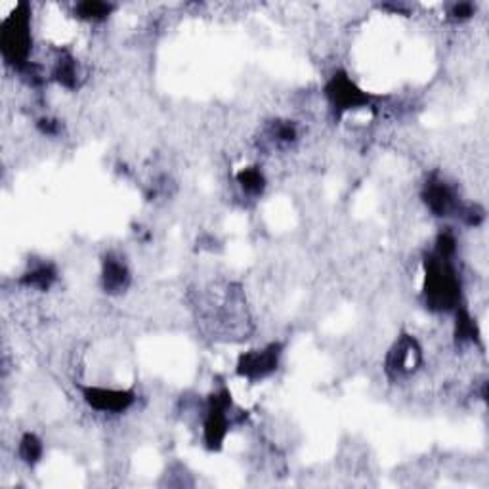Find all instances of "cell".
Listing matches in <instances>:
<instances>
[{"label": "cell", "mask_w": 489, "mask_h": 489, "mask_svg": "<svg viewBox=\"0 0 489 489\" xmlns=\"http://www.w3.org/2000/svg\"><path fill=\"white\" fill-rule=\"evenodd\" d=\"M422 199L427 203V207L436 216H449L451 212L457 210V199L455 194L443 180L432 178L424 186L422 191Z\"/></svg>", "instance_id": "obj_8"}, {"label": "cell", "mask_w": 489, "mask_h": 489, "mask_svg": "<svg viewBox=\"0 0 489 489\" xmlns=\"http://www.w3.org/2000/svg\"><path fill=\"white\" fill-rule=\"evenodd\" d=\"M273 136L277 138V141L283 144H291L296 138V128L293 123H277L273 128Z\"/></svg>", "instance_id": "obj_17"}, {"label": "cell", "mask_w": 489, "mask_h": 489, "mask_svg": "<svg viewBox=\"0 0 489 489\" xmlns=\"http://www.w3.org/2000/svg\"><path fill=\"white\" fill-rule=\"evenodd\" d=\"M237 182L241 184V187L249 194H260L266 186L264 174L258 171V166H249V169H243L237 174Z\"/></svg>", "instance_id": "obj_12"}, {"label": "cell", "mask_w": 489, "mask_h": 489, "mask_svg": "<svg viewBox=\"0 0 489 489\" xmlns=\"http://www.w3.org/2000/svg\"><path fill=\"white\" fill-rule=\"evenodd\" d=\"M455 250H457V241L451 233H440L438 239H436V255H440L443 258H453L455 257Z\"/></svg>", "instance_id": "obj_16"}, {"label": "cell", "mask_w": 489, "mask_h": 489, "mask_svg": "<svg viewBox=\"0 0 489 489\" xmlns=\"http://www.w3.org/2000/svg\"><path fill=\"white\" fill-rule=\"evenodd\" d=\"M55 280V270L54 266L50 264H42L39 268H35L29 273H25L22 283L27 285V287H35L40 289V291H46Z\"/></svg>", "instance_id": "obj_10"}, {"label": "cell", "mask_w": 489, "mask_h": 489, "mask_svg": "<svg viewBox=\"0 0 489 489\" xmlns=\"http://www.w3.org/2000/svg\"><path fill=\"white\" fill-rule=\"evenodd\" d=\"M0 48L4 60L12 65L24 67L31 52V10L22 2L10 14L0 31Z\"/></svg>", "instance_id": "obj_2"}, {"label": "cell", "mask_w": 489, "mask_h": 489, "mask_svg": "<svg viewBox=\"0 0 489 489\" xmlns=\"http://www.w3.org/2000/svg\"><path fill=\"white\" fill-rule=\"evenodd\" d=\"M111 10H113L111 4L98 2V0H86V2H80L77 6V14L83 19H103Z\"/></svg>", "instance_id": "obj_15"}, {"label": "cell", "mask_w": 489, "mask_h": 489, "mask_svg": "<svg viewBox=\"0 0 489 489\" xmlns=\"http://www.w3.org/2000/svg\"><path fill=\"white\" fill-rule=\"evenodd\" d=\"M325 94L329 101L333 103V108L338 109V111L365 108L371 101V98L342 71L341 73H334L331 80L327 83Z\"/></svg>", "instance_id": "obj_5"}, {"label": "cell", "mask_w": 489, "mask_h": 489, "mask_svg": "<svg viewBox=\"0 0 489 489\" xmlns=\"http://www.w3.org/2000/svg\"><path fill=\"white\" fill-rule=\"evenodd\" d=\"M86 404L103 413H123L134 404V394L128 390H111L88 386L83 390Z\"/></svg>", "instance_id": "obj_7"}, {"label": "cell", "mask_w": 489, "mask_h": 489, "mask_svg": "<svg viewBox=\"0 0 489 489\" xmlns=\"http://www.w3.org/2000/svg\"><path fill=\"white\" fill-rule=\"evenodd\" d=\"M128 283H130V273L125 262L113 257L105 258L103 272H101V285L105 289V293H121L128 287Z\"/></svg>", "instance_id": "obj_9"}, {"label": "cell", "mask_w": 489, "mask_h": 489, "mask_svg": "<svg viewBox=\"0 0 489 489\" xmlns=\"http://www.w3.org/2000/svg\"><path fill=\"white\" fill-rule=\"evenodd\" d=\"M54 77L60 85L73 88L77 83V69H75V62L69 55H63L62 60H58L54 67Z\"/></svg>", "instance_id": "obj_13"}, {"label": "cell", "mask_w": 489, "mask_h": 489, "mask_svg": "<svg viewBox=\"0 0 489 489\" xmlns=\"http://www.w3.org/2000/svg\"><path fill=\"white\" fill-rule=\"evenodd\" d=\"M39 128L42 134L54 136L60 130V125H58V121H52V119H42V121H39Z\"/></svg>", "instance_id": "obj_20"}, {"label": "cell", "mask_w": 489, "mask_h": 489, "mask_svg": "<svg viewBox=\"0 0 489 489\" xmlns=\"http://www.w3.org/2000/svg\"><path fill=\"white\" fill-rule=\"evenodd\" d=\"M424 302L434 311L457 308L461 300V280L451 258L432 252L424 260Z\"/></svg>", "instance_id": "obj_1"}, {"label": "cell", "mask_w": 489, "mask_h": 489, "mask_svg": "<svg viewBox=\"0 0 489 489\" xmlns=\"http://www.w3.org/2000/svg\"><path fill=\"white\" fill-rule=\"evenodd\" d=\"M232 407V396L228 390H218L209 397V411L205 419V443L209 449H220L228 434V409Z\"/></svg>", "instance_id": "obj_3"}, {"label": "cell", "mask_w": 489, "mask_h": 489, "mask_svg": "<svg viewBox=\"0 0 489 489\" xmlns=\"http://www.w3.org/2000/svg\"><path fill=\"white\" fill-rule=\"evenodd\" d=\"M281 356V344L273 342L262 350H250L239 357L237 375L249 381H260L277 369Z\"/></svg>", "instance_id": "obj_4"}, {"label": "cell", "mask_w": 489, "mask_h": 489, "mask_svg": "<svg viewBox=\"0 0 489 489\" xmlns=\"http://www.w3.org/2000/svg\"><path fill=\"white\" fill-rule=\"evenodd\" d=\"M19 457L24 458L27 465H35L42 457V443L35 434H25L19 442Z\"/></svg>", "instance_id": "obj_14"}, {"label": "cell", "mask_w": 489, "mask_h": 489, "mask_svg": "<svg viewBox=\"0 0 489 489\" xmlns=\"http://www.w3.org/2000/svg\"><path fill=\"white\" fill-rule=\"evenodd\" d=\"M420 361V350L417 342L411 336H402L390 350L388 359H386V371L390 377H405L411 375Z\"/></svg>", "instance_id": "obj_6"}, {"label": "cell", "mask_w": 489, "mask_h": 489, "mask_svg": "<svg viewBox=\"0 0 489 489\" xmlns=\"http://www.w3.org/2000/svg\"><path fill=\"white\" fill-rule=\"evenodd\" d=\"M461 212H463L461 216L465 218L468 225H478L481 224V220H483V210H481L478 205H470L468 209L461 210Z\"/></svg>", "instance_id": "obj_18"}, {"label": "cell", "mask_w": 489, "mask_h": 489, "mask_svg": "<svg viewBox=\"0 0 489 489\" xmlns=\"http://www.w3.org/2000/svg\"><path fill=\"white\" fill-rule=\"evenodd\" d=\"M455 338L458 342H468L478 338V327L470 318V314L466 310H457V323H455Z\"/></svg>", "instance_id": "obj_11"}, {"label": "cell", "mask_w": 489, "mask_h": 489, "mask_svg": "<svg viewBox=\"0 0 489 489\" xmlns=\"http://www.w3.org/2000/svg\"><path fill=\"white\" fill-rule=\"evenodd\" d=\"M472 4L470 2H458V4H455L453 8H451V16L455 17V19H466V17L472 16Z\"/></svg>", "instance_id": "obj_19"}]
</instances>
